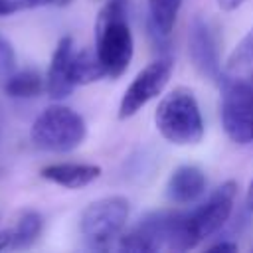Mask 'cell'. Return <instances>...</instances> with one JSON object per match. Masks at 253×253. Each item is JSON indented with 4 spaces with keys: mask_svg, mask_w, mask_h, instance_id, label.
I'll use <instances>...</instances> for the list:
<instances>
[{
    "mask_svg": "<svg viewBox=\"0 0 253 253\" xmlns=\"http://www.w3.org/2000/svg\"><path fill=\"white\" fill-rule=\"evenodd\" d=\"M217 2V6L223 10V12H233V10H237L239 6H243L247 0H215Z\"/></svg>",
    "mask_w": 253,
    "mask_h": 253,
    "instance_id": "cell-22",
    "label": "cell"
},
{
    "mask_svg": "<svg viewBox=\"0 0 253 253\" xmlns=\"http://www.w3.org/2000/svg\"><path fill=\"white\" fill-rule=\"evenodd\" d=\"M95 53L107 77L119 79L134 55V40L128 26V0H105L95 20Z\"/></svg>",
    "mask_w": 253,
    "mask_h": 253,
    "instance_id": "cell-2",
    "label": "cell"
},
{
    "mask_svg": "<svg viewBox=\"0 0 253 253\" xmlns=\"http://www.w3.org/2000/svg\"><path fill=\"white\" fill-rule=\"evenodd\" d=\"M245 206L247 210L253 213V180L249 182V188H247V196H245Z\"/></svg>",
    "mask_w": 253,
    "mask_h": 253,
    "instance_id": "cell-24",
    "label": "cell"
},
{
    "mask_svg": "<svg viewBox=\"0 0 253 253\" xmlns=\"http://www.w3.org/2000/svg\"><path fill=\"white\" fill-rule=\"evenodd\" d=\"M87 136V125L83 117L65 105L45 107L30 128L34 146L47 152H71Z\"/></svg>",
    "mask_w": 253,
    "mask_h": 253,
    "instance_id": "cell-4",
    "label": "cell"
},
{
    "mask_svg": "<svg viewBox=\"0 0 253 253\" xmlns=\"http://www.w3.org/2000/svg\"><path fill=\"white\" fill-rule=\"evenodd\" d=\"M22 8H38V6H55V8H63L69 6L73 0H20Z\"/></svg>",
    "mask_w": 253,
    "mask_h": 253,
    "instance_id": "cell-19",
    "label": "cell"
},
{
    "mask_svg": "<svg viewBox=\"0 0 253 253\" xmlns=\"http://www.w3.org/2000/svg\"><path fill=\"white\" fill-rule=\"evenodd\" d=\"M188 53H190L194 67L202 75H208L210 79H219L221 63H219V51H217L215 36L211 32L210 24L200 16H196L190 24Z\"/></svg>",
    "mask_w": 253,
    "mask_h": 253,
    "instance_id": "cell-9",
    "label": "cell"
},
{
    "mask_svg": "<svg viewBox=\"0 0 253 253\" xmlns=\"http://www.w3.org/2000/svg\"><path fill=\"white\" fill-rule=\"evenodd\" d=\"M172 71H174V61L168 55H162V57L150 61L148 65H144L134 75V79L128 83V87L125 89V93L121 97L119 119L121 121L130 119L144 105H148L152 99H156L168 85Z\"/></svg>",
    "mask_w": 253,
    "mask_h": 253,
    "instance_id": "cell-7",
    "label": "cell"
},
{
    "mask_svg": "<svg viewBox=\"0 0 253 253\" xmlns=\"http://www.w3.org/2000/svg\"><path fill=\"white\" fill-rule=\"evenodd\" d=\"M71 75H73V83L77 85H89L95 83L103 77H107L105 67L101 65L95 49H75L73 53V61H71Z\"/></svg>",
    "mask_w": 253,
    "mask_h": 253,
    "instance_id": "cell-16",
    "label": "cell"
},
{
    "mask_svg": "<svg viewBox=\"0 0 253 253\" xmlns=\"http://www.w3.org/2000/svg\"><path fill=\"white\" fill-rule=\"evenodd\" d=\"M4 91L14 99H34L45 91V77L34 67L14 69L4 81Z\"/></svg>",
    "mask_w": 253,
    "mask_h": 253,
    "instance_id": "cell-14",
    "label": "cell"
},
{
    "mask_svg": "<svg viewBox=\"0 0 253 253\" xmlns=\"http://www.w3.org/2000/svg\"><path fill=\"white\" fill-rule=\"evenodd\" d=\"M10 243H12V233H10V227H8V229L0 231V251L10 249Z\"/></svg>",
    "mask_w": 253,
    "mask_h": 253,
    "instance_id": "cell-23",
    "label": "cell"
},
{
    "mask_svg": "<svg viewBox=\"0 0 253 253\" xmlns=\"http://www.w3.org/2000/svg\"><path fill=\"white\" fill-rule=\"evenodd\" d=\"M43 229V217L36 210H24L20 211L16 223L10 227L12 233V243L10 249H28L32 247Z\"/></svg>",
    "mask_w": 253,
    "mask_h": 253,
    "instance_id": "cell-15",
    "label": "cell"
},
{
    "mask_svg": "<svg viewBox=\"0 0 253 253\" xmlns=\"http://www.w3.org/2000/svg\"><path fill=\"white\" fill-rule=\"evenodd\" d=\"M184 0H146L148 26L154 36L168 38L174 32Z\"/></svg>",
    "mask_w": 253,
    "mask_h": 253,
    "instance_id": "cell-13",
    "label": "cell"
},
{
    "mask_svg": "<svg viewBox=\"0 0 253 253\" xmlns=\"http://www.w3.org/2000/svg\"><path fill=\"white\" fill-rule=\"evenodd\" d=\"M40 176L67 190H79L89 186L101 176V166L85 162H55L40 170Z\"/></svg>",
    "mask_w": 253,
    "mask_h": 253,
    "instance_id": "cell-11",
    "label": "cell"
},
{
    "mask_svg": "<svg viewBox=\"0 0 253 253\" xmlns=\"http://www.w3.org/2000/svg\"><path fill=\"white\" fill-rule=\"evenodd\" d=\"M219 113L221 126L233 142H253V75L223 79Z\"/></svg>",
    "mask_w": 253,
    "mask_h": 253,
    "instance_id": "cell-6",
    "label": "cell"
},
{
    "mask_svg": "<svg viewBox=\"0 0 253 253\" xmlns=\"http://www.w3.org/2000/svg\"><path fill=\"white\" fill-rule=\"evenodd\" d=\"M16 69V51L12 43L0 34V79H6Z\"/></svg>",
    "mask_w": 253,
    "mask_h": 253,
    "instance_id": "cell-18",
    "label": "cell"
},
{
    "mask_svg": "<svg viewBox=\"0 0 253 253\" xmlns=\"http://www.w3.org/2000/svg\"><path fill=\"white\" fill-rule=\"evenodd\" d=\"M237 196V184L233 180L217 186L206 202L190 211H174L168 249L190 251L202 241L217 233L231 217Z\"/></svg>",
    "mask_w": 253,
    "mask_h": 253,
    "instance_id": "cell-1",
    "label": "cell"
},
{
    "mask_svg": "<svg viewBox=\"0 0 253 253\" xmlns=\"http://www.w3.org/2000/svg\"><path fill=\"white\" fill-rule=\"evenodd\" d=\"M73 53H75V43L71 36H63L53 53H51V61L49 67L45 71V93L57 101V99H65L67 95H71V91L75 89L73 83V75H71V61H73Z\"/></svg>",
    "mask_w": 253,
    "mask_h": 253,
    "instance_id": "cell-10",
    "label": "cell"
},
{
    "mask_svg": "<svg viewBox=\"0 0 253 253\" xmlns=\"http://www.w3.org/2000/svg\"><path fill=\"white\" fill-rule=\"evenodd\" d=\"M172 219L174 211H154L146 215L136 227L119 237V249L134 253H154L162 247H168Z\"/></svg>",
    "mask_w": 253,
    "mask_h": 253,
    "instance_id": "cell-8",
    "label": "cell"
},
{
    "mask_svg": "<svg viewBox=\"0 0 253 253\" xmlns=\"http://www.w3.org/2000/svg\"><path fill=\"white\" fill-rule=\"evenodd\" d=\"M208 251H211V253H217V251H223V253H235V251H237V243H233V241H217V243L210 245Z\"/></svg>",
    "mask_w": 253,
    "mask_h": 253,
    "instance_id": "cell-21",
    "label": "cell"
},
{
    "mask_svg": "<svg viewBox=\"0 0 253 253\" xmlns=\"http://www.w3.org/2000/svg\"><path fill=\"white\" fill-rule=\"evenodd\" d=\"M22 10V2L20 0H0V18L2 16H10L14 12Z\"/></svg>",
    "mask_w": 253,
    "mask_h": 253,
    "instance_id": "cell-20",
    "label": "cell"
},
{
    "mask_svg": "<svg viewBox=\"0 0 253 253\" xmlns=\"http://www.w3.org/2000/svg\"><path fill=\"white\" fill-rule=\"evenodd\" d=\"M154 125L164 140L176 146H194L204 138V117L196 95L186 87L166 93L154 113Z\"/></svg>",
    "mask_w": 253,
    "mask_h": 253,
    "instance_id": "cell-3",
    "label": "cell"
},
{
    "mask_svg": "<svg viewBox=\"0 0 253 253\" xmlns=\"http://www.w3.org/2000/svg\"><path fill=\"white\" fill-rule=\"evenodd\" d=\"M206 174L194 164H184L172 170L166 182V196L174 204H190L198 200L206 190Z\"/></svg>",
    "mask_w": 253,
    "mask_h": 253,
    "instance_id": "cell-12",
    "label": "cell"
},
{
    "mask_svg": "<svg viewBox=\"0 0 253 253\" xmlns=\"http://www.w3.org/2000/svg\"><path fill=\"white\" fill-rule=\"evenodd\" d=\"M128 200L125 196H105L91 202L79 217V233L87 247L111 249L123 235L128 219Z\"/></svg>",
    "mask_w": 253,
    "mask_h": 253,
    "instance_id": "cell-5",
    "label": "cell"
},
{
    "mask_svg": "<svg viewBox=\"0 0 253 253\" xmlns=\"http://www.w3.org/2000/svg\"><path fill=\"white\" fill-rule=\"evenodd\" d=\"M225 77H245L253 75V28L237 42L223 65Z\"/></svg>",
    "mask_w": 253,
    "mask_h": 253,
    "instance_id": "cell-17",
    "label": "cell"
}]
</instances>
